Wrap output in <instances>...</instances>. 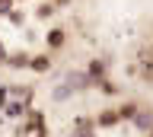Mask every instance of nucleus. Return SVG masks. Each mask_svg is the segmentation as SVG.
<instances>
[{"label": "nucleus", "mask_w": 153, "mask_h": 137, "mask_svg": "<svg viewBox=\"0 0 153 137\" xmlns=\"http://www.w3.org/2000/svg\"><path fill=\"white\" fill-rule=\"evenodd\" d=\"M48 41H51V45H61V41H64V32H51Z\"/></svg>", "instance_id": "obj_1"}, {"label": "nucleus", "mask_w": 153, "mask_h": 137, "mask_svg": "<svg viewBox=\"0 0 153 137\" xmlns=\"http://www.w3.org/2000/svg\"><path fill=\"white\" fill-rule=\"evenodd\" d=\"M32 67H35V70H45V67H48V61H45V58H38V61H32Z\"/></svg>", "instance_id": "obj_2"}, {"label": "nucleus", "mask_w": 153, "mask_h": 137, "mask_svg": "<svg viewBox=\"0 0 153 137\" xmlns=\"http://www.w3.org/2000/svg\"><path fill=\"white\" fill-rule=\"evenodd\" d=\"M7 7H10V0H0V10H7Z\"/></svg>", "instance_id": "obj_3"}]
</instances>
